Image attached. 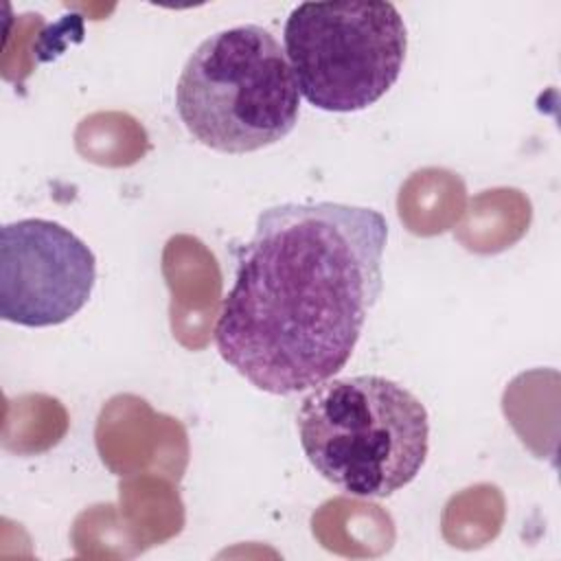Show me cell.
<instances>
[{"label": "cell", "instance_id": "1", "mask_svg": "<svg viewBox=\"0 0 561 561\" xmlns=\"http://www.w3.org/2000/svg\"><path fill=\"white\" fill-rule=\"evenodd\" d=\"M386 217L340 202H285L256 217L215 322L221 359L267 394H296L351 359L383 291Z\"/></svg>", "mask_w": 561, "mask_h": 561}, {"label": "cell", "instance_id": "2", "mask_svg": "<svg viewBox=\"0 0 561 561\" xmlns=\"http://www.w3.org/2000/svg\"><path fill=\"white\" fill-rule=\"evenodd\" d=\"M296 430L309 465L353 497H390L421 473L430 451L425 405L381 375L313 386L300 401Z\"/></svg>", "mask_w": 561, "mask_h": 561}, {"label": "cell", "instance_id": "3", "mask_svg": "<svg viewBox=\"0 0 561 561\" xmlns=\"http://www.w3.org/2000/svg\"><path fill=\"white\" fill-rule=\"evenodd\" d=\"M175 110L199 145L239 156L276 145L296 127L300 90L276 37L259 24H239L191 53Z\"/></svg>", "mask_w": 561, "mask_h": 561}, {"label": "cell", "instance_id": "4", "mask_svg": "<svg viewBox=\"0 0 561 561\" xmlns=\"http://www.w3.org/2000/svg\"><path fill=\"white\" fill-rule=\"evenodd\" d=\"M283 39L300 94L337 114L375 105L397 83L408 53V28L392 2H300Z\"/></svg>", "mask_w": 561, "mask_h": 561}, {"label": "cell", "instance_id": "5", "mask_svg": "<svg viewBox=\"0 0 561 561\" xmlns=\"http://www.w3.org/2000/svg\"><path fill=\"white\" fill-rule=\"evenodd\" d=\"M96 283L94 252L66 226L31 217L0 230V318L28 329L77 316Z\"/></svg>", "mask_w": 561, "mask_h": 561}]
</instances>
